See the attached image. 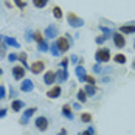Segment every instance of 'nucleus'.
I'll return each mask as SVG.
<instances>
[{
  "mask_svg": "<svg viewBox=\"0 0 135 135\" xmlns=\"http://www.w3.org/2000/svg\"><path fill=\"white\" fill-rule=\"evenodd\" d=\"M78 99H79V103H85V99H87L85 90H79V92H78Z\"/></svg>",
  "mask_w": 135,
  "mask_h": 135,
  "instance_id": "obj_22",
  "label": "nucleus"
},
{
  "mask_svg": "<svg viewBox=\"0 0 135 135\" xmlns=\"http://www.w3.org/2000/svg\"><path fill=\"white\" fill-rule=\"evenodd\" d=\"M134 48H135V44H134Z\"/></svg>",
  "mask_w": 135,
  "mask_h": 135,
  "instance_id": "obj_47",
  "label": "nucleus"
},
{
  "mask_svg": "<svg viewBox=\"0 0 135 135\" xmlns=\"http://www.w3.org/2000/svg\"><path fill=\"white\" fill-rule=\"evenodd\" d=\"M120 31L124 34H132V33H135V25H123Z\"/></svg>",
  "mask_w": 135,
  "mask_h": 135,
  "instance_id": "obj_13",
  "label": "nucleus"
},
{
  "mask_svg": "<svg viewBox=\"0 0 135 135\" xmlns=\"http://www.w3.org/2000/svg\"><path fill=\"white\" fill-rule=\"evenodd\" d=\"M30 68H31V71H33L34 75H39V73H42V71H44L45 64H44L42 61H36V62H34V64H33Z\"/></svg>",
  "mask_w": 135,
  "mask_h": 135,
  "instance_id": "obj_7",
  "label": "nucleus"
},
{
  "mask_svg": "<svg viewBox=\"0 0 135 135\" xmlns=\"http://www.w3.org/2000/svg\"><path fill=\"white\" fill-rule=\"evenodd\" d=\"M34 39H36V42H37V44L44 41V39H42V34L39 33V31H36V33H34Z\"/></svg>",
  "mask_w": 135,
  "mask_h": 135,
  "instance_id": "obj_30",
  "label": "nucleus"
},
{
  "mask_svg": "<svg viewBox=\"0 0 135 135\" xmlns=\"http://www.w3.org/2000/svg\"><path fill=\"white\" fill-rule=\"evenodd\" d=\"M132 67H134V70H135V61H134V64H132Z\"/></svg>",
  "mask_w": 135,
  "mask_h": 135,
  "instance_id": "obj_45",
  "label": "nucleus"
},
{
  "mask_svg": "<svg viewBox=\"0 0 135 135\" xmlns=\"http://www.w3.org/2000/svg\"><path fill=\"white\" fill-rule=\"evenodd\" d=\"M6 115V109H0V118H3Z\"/></svg>",
  "mask_w": 135,
  "mask_h": 135,
  "instance_id": "obj_38",
  "label": "nucleus"
},
{
  "mask_svg": "<svg viewBox=\"0 0 135 135\" xmlns=\"http://www.w3.org/2000/svg\"><path fill=\"white\" fill-rule=\"evenodd\" d=\"M22 107H23V101H20V99L13 101V110H14V112H19Z\"/></svg>",
  "mask_w": 135,
  "mask_h": 135,
  "instance_id": "obj_18",
  "label": "nucleus"
},
{
  "mask_svg": "<svg viewBox=\"0 0 135 135\" xmlns=\"http://www.w3.org/2000/svg\"><path fill=\"white\" fill-rule=\"evenodd\" d=\"M33 87H34V84H33V81H30V79H23L22 84H20V90L22 92H31Z\"/></svg>",
  "mask_w": 135,
  "mask_h": 135,
  "instance_id": "obj_10",
  "label": "nucleus"
},
{
  "mask_svg": "<svg viewBox=\"0 0 135 135\" xmlns=\"http://www.w3.org/2000/svg\"><path fill=\"white\" fill-rule=\"evenodd\" d=\"M81 120L84 123H90V121H92V117H90L89 113H82V115H81Z\"/></svg>",
  "mask_w": 135,
  "mask_h": 135,
  "instance_id": "obj_28",
  "label": "nucleus"
},
{
  "mask_svg": "<svg viewBox=\"0 0 135 135\" xmlns=\"http://www.w3.org/2000/svg\"><path fill=\"white\" fill-rule=\"evenodd\" d=\"M53 16L56 19H62V9L59 8V6H54L53 8Z\"/></svg>",
  "mask_w": 135,
  "mask_h": 135,
  "instance_id": "obj_20",
  "label": "nucleus"
},
{
  "mask_svg": "<svg viewBox=\"0 0 135 135\" xmlns=\"http://www.w3.org/2000/svg\"><path fill=\"white\" fill-rule=\"evenodd\" d=\"M61 95V85L59 87H53L51 90H48V98H57Z\"/></svg>",
  "mask_w": 135,
  "mask_h": 135,
  "instance_id": "obj_14",
  "label": "nucleus"
},
{
  "mask_svg": "<svg viewBox=\"0 0 135 135\" xmlns=\"http://www.w3.org/2000/svg\"><path fill=\"white\" fill-rule=\"evenodd\" d=\"M34 112H37L34 107H30V109H27L25 112H23V117H27V118H30V117H33L34 115Z\"/></svg>",
  "mask_w": 135,
  "mask_h": 135,
  "instance_id": "obj_26",
  "label": "nucleus"
},
{
  "mask_svg": "<svg viewBox=\"0 0 135 135\" xmlns=\"http://www.w3.org/2000/svg\"><path fill=\"white\" fill-rule=\"evenodd\" d=\"M112 37H113V42H115V45H117L118 48H123V47L126 45V39L123 37V34H120V33H115Z\"/></svg>",
  "mask_w": 135,
  "mask_h": 135,
  "instance_id": "obj_8",
  "label": "nucleus"
},
{
  "mask_svg": "<svg viewBox=\"0 0 135 135\" xmlns=\"http://www.w3.org/2000/svg\"><path fill=\"white\" fill-rule=\"evenodd\" d=\"M113 61H115L117 64H124V62H126V56H124V54H117V56L113 57Z\"/></svg>",
  "mask_w": 135,
  "mask_h": 135,
  "instance_id": "obj_21",
  "label": "nucleus"
},
{
  "mask_svg": "<svg viewBox=\"0 0 135 135\" xmlns=\"http://www.w3.org/2000/svg\"><path fill=\"white\" fill-rule=\"evenodd\" d=\"M62 115H64L65 118H68V120H73V113H71V110H70L68 106H64V107H62Z\"/></svg>",
  "mask_w": 135,
  "mask_h": 135,
  "instance_id": "obj_17",
  "label": "nucleus"
},
{
  "mask_svg": "<svg viewBox=\"0 0 135 135\" xmlns=\"http://www.w3.org/2000/svg\"><path fill=\"white\" fill-rule=\"evenodd\" d=\"M16 5H17L20 9H23V8H25V2H23V0H16Z\"/></svg>",
  "mask_w": 135,
  "mask_h": 135,
  "instance_id": "obj_32",
  "label": "nucleus"
},
{
  "mask_svg": "<svg viewBox=\"0 0 135 135\" xmlns=\"http://www.w3.org/2000/svg\"><path fill=\"white\" fill-rule=\"evenodd\" d=\"M5 44H6V45H11V47H14V48H19V47H20L19 42L16 41L14 37H5Z\"/></svg>",
  "mask_w": 135,
  "mask_h": 135,
  "instance_id": "obj_15",
  "label": "nucleus"
},
{
  "mask_svg": "<svg viewBox=\"0 0 135 135\" xmlns=\"http://www.w3.org/2000/svg\"><path fill=\"white\" fill-rule=\"evenodd\" d=\"M45 36H47L48 39L57 37V27H56V25H48L47 30H45Z\"/></svg>",
  "mask_w": 135,
  "mask_h": 135,
  "instance_id": "obj_6",
  "label": "nucleus"
},
{
  "mask_svg": "<svg viewBox=\"0 0 135 135\" xmlns=\"http://www.w3.org/2000/svg\"><path fill=\"white\" fill-rule=\"evenodd\" d=\"M78 135H92V134H90L89 131H85V132H79V134H78Z\"/></svg>",
  "mask_w": 135,
  "mask_h": 135,
  "instance_id": "obj_41",
  "label": "nucleus"
},
{
  "mask_svg": "<svg viewBox=\"0 0 135 135\" xmlns=\"http://www.w3.org/2000/svg\"><path fill=\"white\" fill-rule=\"evenodd\" d=\"M73 109H76V110H78V109H81V106H79V104H73Z\"/></svg>",
  "mask_w": 135,
  "mask_h": 135,
  "instance_id": "obj_44",
  "label": "nucleus"
},
{
  "mask_svg": "<svg viewBox=\"0 0 135 135\" xmlns=\"http://www.w3.org/2000/svg\"><path fill=\"white\" fill-rule=\"evenodd\" d=\"M0 75H2V68H0Z\"/></svg>",
  "mask_w": 135,
  "mask_h": 135,
  "instance_id": "obj_46",
  "label": "nucleus"
},
{
  "mask_svg": "<svg viewBox=\"0 0 135 135\" xmlns=\"http://www.w3.org/2000/svg\"><path fill=\"white\" fill-rule=\"evenodd\" d=\"M57 135H67V131H65V129H62V131H61Z\"/></svg>",
  "mask_w": 135,
  "mask_h": 135,
  "instance_id": "obj_42",
  "label": "nucleus"
},
{
  "mask_svg": "<svg viewBox=\"0 0 135 135\" xmlns=\"http://www.w3.org/2000/svg\"><path fill=\"white\" fill-rule=\"evenodd\" d=\"M56 45H57V48H59L61 53H65V51H68V48H70V41L67 39V36L65 37H59L56 41Z\"/></svg>",
  "mask_w": 135,
  "mask_h": 135,
  "instance_id": "obj_3",
  "label": "nucleus"
},
{
  "mask_svg": "<svg viewBox=\"0 0 135 135\" xmlns=\"http://www.w3.org/2000/svg\"><path fill=\"white\" fill-rule=\"evenodd\" d=\"M104 41H106V36H99V37H96V44H103Z\"/></svg>",
  "mask_w": 135,
  "mask_h": 135,
  "instance_id": "obj_35",
  "label": "nucleus"
},
{
  "mask_svg": "<svg viewBox=\"0 0 135 135\" xmlns=\"http://www.w3.org/2000/svg\"><path fill=\"white\" fill-rule=\"evenodd\" d=\"M93 71H95V73H99V71H101L99 65H95V67H93Z\"/></svg>",
  "mask_w": 135,
  "mask_h": 135,
  "instance_id": "obj_39",
  "label": "nucleus"
},
{
  "mask_svg": "<svg viewBox=\"0 0 135 135\" xmlns=\"http://www.w3.org/2000/svg\"><path fill=\"white\" fill-rule=\"evenodd\" d=\"M84 81H87L89 84H92V85H95V78H93V76H90V75H85Z\"/></svg>",
  "mask_w": 135,
  "mask_h": 135,
  "instance_id": "obj_29",
  "label": "nucleus"
},
{
  "mask_svg": "<svg viewBox=\"0 0 135 135\" xmlns=\"http://www.w3.org/2000/svg\"><path fill=\"white\" fill-rule=\"evenodd\" d=\"M84 90H85V93L89 95V96H93V95L96 93V87H95V85H92V84L85 85V87H84Z\"/></svg>",
  "mask_w": 135,
  "mask_h": 135,
  "instance_id": "obj_16",
  "label": "nucleus"
},
{
  "mask_svg": "<svg viewBox=\"0 0 135 135\" xmlns=\"http://www.w3.org/2000/svg\"><path fill=\"white\" fill-rule=\"evenodd\" d=\"M47 3H48V0H33V5L36 8H45Z\"/></svg>",
  "mask_w": 135,
  "mask_h": 135,
  "instance_id": "obj_19",
  "label": "nucleus"
},
{
  "mask_svg": "<svg viewBox=\"0 0 135 135\" xmlns=\"http://www.w3.org/2000/svg\"><path fill=\"white\" fill-rule=\"evenodd\" d=\"M67 20H68V25L70 27H73V28H79L84 25V20H82L81 17H78L75 13H70L67 16Z\"/></svg>",
  "mask_w": 135,
  "mask_h": 135,
  "instance_id": "obj_1",
  "label": "nucleus"
},
{
  "mask_svg": "<svg viewBox=\"0 0 135 135\" xmlns=\"http://www.w3.org/2000/svg\"><path fill=\"white\" fill-rule=\"evenodd\" d=\"M71 61H73V62H76V61H78V56H75V54H73V56H71Z\"/></svg>",
  "mask_w": 135,
  "mask_h": 135,
  "instance_id": "obj_43",
  "label": "nucleus"
},
{
  "mask_svg": "<svg viewBox=\"0 0 135 135\" xmlns=\"http://www.w3.org/2000/svg\"><path fill=\"white\" fill-rule=\"evenodd\" d=\"M20 124H23V126L28 124V118H27V117H22V118H20Z\"/></svg>",
  "mask_w": 135,
  "mask_h": 135,
  "instance_id": "obj_36",
  "label": "nucleus"
},
{
  "mask_svg": "<svg viewBox=\"0 0 135 135\" xmlns=\"http://www.w3.org/2000/svg\"><path fill=\"white\" fill-rule=\"evenodd\" d=\"M19 61L23 64V67H27V54H25V53H20V54H19Z\"/></svg>",
  "mask_w": 135,
  "mask_h": 135,
  "instance_id": "obj_27",
  "label": "nucleus"
},
{
  "mask_svg": "<svg viewBox=\"0 0 135 135\" xmlns=\"http://www.w3.org/2000/svg\"><path fill=\"white\" fill-rule=\"evenodd\" d=\"M23 75H25V67H20V65H17V67L13 68V76H14V79L20 81V79H23Z\"/></svg>",
  "mask_w": 135,
  "mask_h": 135,
  "instance_id": "obj_5",
  "label": "nucleus"
},
{
  "mask_svg": "<svg viewBox=\"0 0 135 135\" xmlns=\"http://www.w3.org/2000/svg\"><path fill=\"white\" fill-rule=\"evenodd\" d=\"M87 131H89V132H90V134H92V135L95 134V129H93V127H92V126H90V127H89V129H87Z\"/></svg>",
  "mask_w": 135,
  "mask_h": 135,
  "instance_id": "obj_40",
  "label": "nucleus"
},
{
  "mask_svg": "<svg viewBox=\"0 0 135 135\" xmlns=\"http://www.w3.org/2000/svg\"><path fill=\"white\" fill-rule=\"evenodd\" d=\"M0 39H2V36H0Z\"/></svg>",
  "mask_w": 135,
  "mask_h": 135,
  "instance_id": "obj_48",
  "label": "nucleus"
},
{
  "mask_svg": "<svg viewBox=\"0 0 135 135\" xmlns=\"http://www.w3.org/2000/svg\"><path fill=\"white\" fill-rule=\"evenodd\" d=\"M37 48H39L41 51H48V44H47L45 41H42V42L37 44Z\"/></svg>",
  "mask_w": 135,
  "mask_h": 135,
  "instance_id": "obj_25",
  "label": "nucleus"
},
{
  "mask_svg": "<svg viewBox=\"0 0 135 135\" xmlns=\"http://www.w3.org/2000/svg\"><path fill=\"white\" fill-rule=\"evenodd\" d=\"M50 50H51V54H53V56H59V54H61L59 48H57V45H56V42H54V44H51Z\"/></svg>",
  "mask_w": 135,
  "mask_h": 135,
  "instance_id": "obj_24",
  "label": "nucleus"
},
{
  "mask_svg": "<svg viewBox=\"0 0 135 135\" xmlns=\"http://www.w3.org/2000/svg\"><path fill=\"white\" fill-rule=\"evenodd\" d=\"M75 73L78 75V78H79V81H84V78H85V68L82 67V65H78L76 67V70H75Z\"/></svg>",
  "mask_w": 135,
  "mask_h": 135,
  "instance_id": "obj_12",
  "label": "nucleus"
},
{
  "mask_svg": "<svg viewBox=\"0 0 135 135\" xmlns=\"http://www.w3.org/2000/svg\"><path fill=\"white\" fill-rule=\"evenodd\" d=\"M54 79H56V73H53V71H47L45 75H44V82L45 84H53L54 82Z\"/></svg>",
  "mask_w": 135,
  "mask_h": 135,
  "instance_id": "obj_11",
  "label": "nucleus"
},
{
  "mask_svg": "<svg viewBox=\"0 0 135 135\" xmlns=\"http://www.w3.org/2000/svg\"><path fill=\"white\" fill-rule=\"evenodd\" d=\"M5 98V87L3 85H0V101Z\"/></svg>",
  "mask_w": 135,
  "mask_h": 135,
  "instance_id": "obj_34",
  "label": "nucleus"
},
{
  "mask_svg": "<svg viewBox=\"0 0 135 135\" xmlns=\"http://www.w3.org/2000/svg\"><path fill=\"white\" fill-rule=\"evenodd\" d=\"M34 124H36V127H37L39 131H42V132L48 129V120H47L45 117H39V118H36V123H34Z\"/></svg>",
  "mask_w": 135,
  "mask_h": 135,
  "instance_id": "obj_4",
  "label": "nucleus"
},
{
  "mask_svg": "<svg viewBox=\"0 0 135 135\" xmlns=\"http://www.w3.org/2000/svg\"><path fill=\"white\" fill-rule=\"evenodd\" d=\"M101 28V31L104 33V36H106V39H109L110 36H113V33H112V30L110 28H106V27H99Z\"/></svg>",
  "mask_w": 135,
  "mask_h": 135,
  "instance_id": "obj_23",
  "label": "nucleus"
},
{
  "mask_svg": "<svg viewBox=\"0 0 135 135\" xmlns=\"http://www.w3.org/2000/svg\"><path fill=\"white\" fill-rule=\"evenodd\" d=\"M95 59H96V62H107L110 59V51L107 48H101L95 53Z\"/></svg>",
  "mask_w": 135,
  "mask_h": 135,
  "instance_id": "obj_2",
  "label": "nucleus"
},
{
  "mask_svg": "<svg viewBox=\"0 0 135 135\" xmlns=\"http://www.w3.org/2000/svg\"><path fill=\"white\" fill-rule=\"evenodd\" d=\"M61 65H62V68H65L68 65V59H62V62H61Z\"/></svg>",
  "mask_w": 135,
  "mask_h": 135,
  "instance_id": "obj_37",
  "label": "nucleus"
},
{
  "mask_svg": "<svg viewBox=\"0 0 135 135\" xmlns=\"http://www.w3.org/2000/svg\"><path fill=\"white\" fill-rule=\"evenodd\" d=\"M25 39H27V42H31L33 39H34V34H33V33H31L30 30L27 31V37H25Z\"/></svg>",
  "mask_w": 135,
  "mask_h": 135,
  "instance_id": "obj_31",
  "label": "nucleus"
},
{
  "mask_svg": "<svg viewBox=\"0 0 135 135\" xmlns=\"http://www.w3.org/2000/svg\"><path fill=\"white\" fill-rule=\"evenodd\" d=\"M8 59H9V62H14L16 59H19V56H17V54H14V53H11L9 56H8Z\"/></svg>",
  "mask_w": 135,
  "mask_h": 135,
  "instance_id": "obj_33",
  "label": "nucleus"
},
{
  "mask_svg": "<svg viewBox=\"0 0 135 135\" xmlns=\"http://www.w3.org/2000/svg\"><path fill=\"white\" fill-rule=\"evenodd\" d=\"M56 79L59 81V84H62V82H65L68 79V73L65 68H62V70H59L57 73H56Z\"/></svg>",
  "mask_w": 135,
  "mask_h": 135,
  "instance_id": "obj_9",
  "label": "nucleus"
}]
</instances>
